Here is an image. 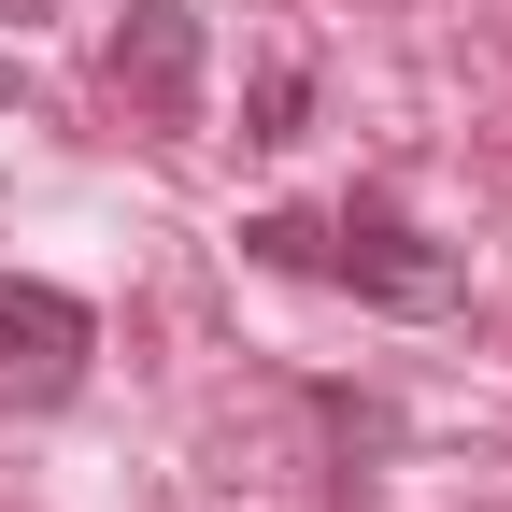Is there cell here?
I'll use <instances>...</instances> for the list:
<instances>
[{"mask_svg":"<svg viewBox=\"0 0 512 512\" xmlns=\"http://www.w3.org/2000/svg\"><path fill=\"white\" fill-rule=\"evenodd\" d=\"M313 271H342L384 313H456V256H441L399 200H342V228H313Z\"/></svg>","mask_w":512,"mask_h":512,"instance_id":"6da1fadb","label":"cell"},{"mask_svg":"<svg viewBox=\"0 0 512 512\" xmlns=\"http://www.w3.org/2000/svg\"><path fill=\"white\" fill-rule=\"evenodd\" d=\"M86 356H100V328H86L72 285L0 271V399H15V413H57V399L86 384Z\"/></svg>","mask_w":512,"mask_h":512,"instance_id":"7a4b0ae2","label":"cell"},{"mask_svg":"<svg viewBox=\"0 0 512 512\" xmlns=\"http://www.w3.org/2000/svg\"><path fill=\"white\" fill-rule=\"evenodd\" d=\"M100 86L143 128H185V114H200V15H185V0H128L114 43H100Z\"/></svg>","mask_w":512,"mask_h":512,"instance_id":"3957f363","label":"cell"},{"mask_svg":"<svg viewBox=\"0 0 512 512\" xmlns=\"http://www.w3.org/2000/svg\"><path fill=\"white\" fill-rule=\"evenodd\" d=\"M0 100H15V57H0Z\"/></svg>","mask_w":512,"mask_h":512,"instance_id":"277c9868","label":"cell"}]
</instances>
